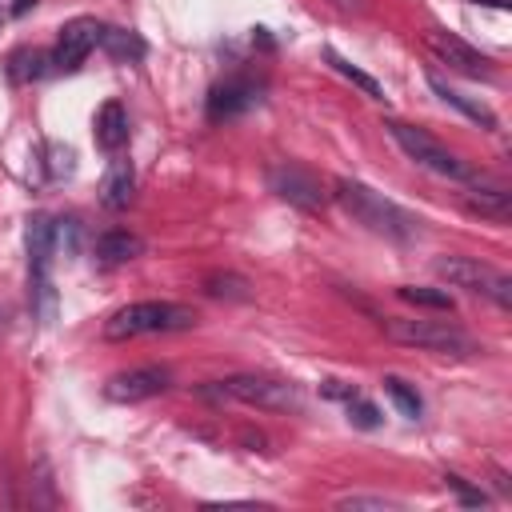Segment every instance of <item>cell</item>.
Returning <instances> with one entry per match:
<instances>
[{
    "mask_svg": "<svg viewBox=\"0 0 512 512\" xmlns=\"http://www.w3.org/2000/svg\"><path fill=\"white\" fill-rule=\"evenodd\" d=\"M336 192V204L356 220V224H364L368 232H376V236H384V240H396V244H404V240H412L416 232H420V220L412 216V212H404L396 200H388L384 192H376V188H368V184H360V180H348V176H340L336 184H332Z\"/></svg>",
    "mask_w": 512,
    "mask_h": 512,
    "instance_id": "cell-1",
    "label": "cell"
},
{
    "mask_svg": "<svg viewBox=\"0 0 512 512\" xmlns=\"http://www.w3.org/2000/svg\"><path fill=\"white\" fill-rule=\"evenodd\" d=\"M200 312L192 304L180 300H136L116 308L104 320V336L108 340H136V336H152V332H180V328H196Z\"/></svg>",
    "mask_w": 512,
    "mask_h": 512,
    "instance_id": "cell-2",
    "label": "cell"
},
{
    "mask_svg": "<svg viewBox=\"0 0 512 512\" xmlns=\"http://www.w3.org/2000/svg\"><path fill=\"white\" fill-rule=\"evenodd\" d=\"M384 336L404 344V348H420V352H440V356H472L476 340L452 324V320H404V316H384L380 320Z\"/></svg>",
    "mask_w": 512,
    "mask_h": 512,
    "instance_id": "cell-3",
    "label": "cell"
},
{
    "mask_svg": "<svg viewBox=\"0 0 512 512\" xmlns=\"http://www.w3.org/2000/svg\"><path fill=\"white\" fill-rule=\"evenodd\" d=\"M388 136L400 144V152H404L412 164L428 168L432 176H440V180H456V184H472V180H476V172H472L456 152H448L436 136H428L424 128L404 124V120H388Z\"/></svg>",
    "mask_w": 512,
    "mask_h": 512,
    "instance_id": "cell-4",
    "label": "cell"
},
{
    "mask_svg": "<svg viewBox=\"0 0 512 512\" xmlns=\"http://www.w3.org/2000/svg\"><path fill=\"white\" fill-rule=\"evenodd\" d=\"M208 392L240 400V404H252V408H264V412H300L304 408V396H300V388L292 380L260 376V372H240V376L216 380V388H208Z\"/></svg>",
    "mask_w": 512,
    "mask_h": 512,
    "instance_id": "cell-5",
    "label": "cell"
},
{
    "mask_svg": "<svg viewBox=\"0 0 512 512\" xmlns=\"http://www.w3.org/2000/svg\"><path fill=\"white\" fill-rule=\"evenodd\" d=\"M436 276L448 280L452 288H468L488 296L500 308H512V276H504L500 268L476 260V256H440L436 260Z\"/></svg>",
    "mask_w": 512,
    "mask_h": 512,
    "instance_id": "cell-6",
    "label": "cell"
},
{
    "mask_svg": "<svg viewBox=\"0 0 512 512\" xmlns=\"http://www.w3.org/2000/svg\"><path fill=\"white\" fill-rule=\"evenodd\" d=\"M268 188H272L280 200H288V204H296V208H304V212H320V208L328 204L320 180H316L308 168L288 164V160L268 168Z\"/></svg>",
    "mask_w": 512,
    "mask_h": 512,
    "instance_id": "cell-7",
    "label": "cell"
},
{
    "mask_svg": "<svg viewBox=\"0 0 512 512\" xmlns=\"http://www.w3.org/2000/svg\"><path fill=\"white\" fill-rule=\"evenodd\" d=\"M100 32H104V24L92 20V16H76V20H68V24L60 28V36H56L52 68H56V72H76V68L88 60V52L100 44Z\"/></svg>",
    "mask_w": 512,
    "mask_h": 512,
    "instance_id": "cell-8",
    "label": "cell"
},
{
    "mask_svg": "<svg viewBox=\"0 0 512 512\" xmlns=\"http://www.w3.org/2000/svg\"><path fill=\"white\" fill-rule=\"evenodd\" d=\"M168 384H172V372H168L164 364H140V368H128V372L108 376L104 396L116 400V404H136V400L160 396Z\"/></svg>",
    "mask_w": 512,
    "mask_h": 512,
    "instance_id": "cell-9",
    "label": "cell"
},
{
    "mask_svg": "<svg viewBox=\"0 0 512 512\" xmlns=\"http://www.w3.org/2000/svg\"><path fill=\"white\" fill-rule=\"evenodd\" d=\"M424 44L436 52V60H444L452 72H464V76H472V80H480V76H492V60L488 56H480L472 44H464L460 36H452V32H440V28H428L424 32Z\"/></svg>",
    "mask_w": 512,
    "mask_h": 512,
    "instance_id": "cell-10",
    "label": "cell"
},
{
    "mask_svg": "<svg viewBox=\"0 0 512 512\" xmlns=\"http://www.w3.org/2000/svg\"><path fill=\"white\" fill-rule=\"evenodd\" d=\"M260 100V88L244 76H232V80H220L212 92H208V120L220 124V120H232L240 112H248L252 104Z\"/></svg>",
    "mask_w": 512,
    "mask_h": 512,
    "instance_id": "cell-11",
    "label": "cell"
},
{
    "mask_svg": "<svg viewBox=\"0 0 512 512\" xmlns=\"http://www.w3.org/2000/svg\"><path fill=\"white\" fill-rule=\"evenodd\" d=\"M132 196H136V168H132V160H128V156L112 152L108 176H104V184H100V204H104V208H112V212H120V208H128V204H132Z\"/></svg>",
    "mask_w": 512,
    "mask_h": 512,
    "instance_id": "cell-12",
    "label": "cell"
},
{
    "mask_svg": "<svg viewBox=\"0 0 512 512\" xmlns=\"http://www.w3.org/2000/svg\"><path fill=\"white\" fill-rule=\"evenodd\" d=\"M92 136H96V144H100L104 152H120V148L128 144V112H124V104H120V100L100 104Z\"/></svg>",
    "mask_w": 512,
    "mask_h": 512,
    "instance_id": "cell-13",
    "label": "cell"
},
{
    "mask_svg": "<svg viewBox=\"0 0 512 512\" xmlns=\"http://www.w3.org/2000/svg\"><path fill=\"white\" fill-rule=\"evenodd\" d=\"M428 88L444 100V104H452L460 116H468V120H476L480 128H496V116H492V108L488 104H480V100H472V96H464L460 88H452L448 80H440L436 72H428Z\"/></svg>",
    "mask_w": 512,
    "mask_h": 512,
    "instance_id": "cell-14",
    "label": "cell"
},
{
    "mask_svg": "<svg viewBox=\"0 0 512 512\" xmlns=\"http://www.w3.org/2000/svg\"><path fill=\"white\" fill-rule=\"evenodd\" d=\"M464 204L476 212V216H484V220H496V224H504L508 216H512V192L508 188H488V184H476L472 180V192H464Z\"/></svg>",
    "mask_w": 512,
    "mask_h": 512,
    "instance_id": "cell-15",
    "label": "cell"
},
{
    "mask_svg": "<svg viewBox=\"0 0 512 512\" xmlns=\"http://www.w3.org/2000/svg\"><path fill=\"white\" fill-rule=\"evenodd\" d=\"M140 252H144V240H140L136 232H124V228L104 232V236L96 240V260H100V264H128V260H136Z\"/></svg>",
    "mask_w": 512,
    "mask_h": 512,
    "instance_id": "cell-16",
    "label": "cell"
},
{
    "mask_svg": "<svg viewBox=\"0 0 512 512\" xmlns=\"http://www.w3.org/2000/svg\"><path fill=\"white\" fill-rule=\"evenodd\" d=\"M100 48L112 56V60H120V64H136L148 48H144V40L132 32V28H112V24H104V32H100Z\"/></svg>",
    "mask_w": 512,
    "mask_h": 512,
    "instance_id": "cell-17",
    "label": "cell"
},
{
    "mask_svg": "<svg viewBox=\"0 0 512 512\" xmlns=\"http://www.w3.org/2000/svg\"><path fill=\"white\" fill-rule=\"evenodd\" d=\"M48 68H52V52H40V48H16V52L8 56V76H12L16 84L40 80Z\"/></svg>",
    "mask_w": 512,
    "mask_h": 512,
    "instance_id": "cell-18",
    "label": "cell"
},
{
    "mask_svg": "<svg viewBox=\"0 0 512 512\" xmlns=\"http://www.w3.org/2000/svg\"><path fill=\"white\" fill-rule=\"evenodd\" d=\"M324 60H328V64H332V68H336L344 80H352V84H356L364 96H372V100H384V84H380L376 76H368L364 68H356L352 60H344L336 48H324Z\"/></svg>",
    "mask_w": 512,
    "mask_h": 512,
    "instance_id": "cell-19",
    "label": "cell"
},
{
    "mask_svg": "<svg viewBox=\"0 0 512 512\" xmlns=\"http://www.w3.org/2000/svg\"><path fill=\"white\" fill-rule=\"evenodd\" d=\"M204 292L216 296V300H248V280L236 276V272H208L204 276Z\"/></svg>",
    "mask_w": 512,
    "mask_h": 512,
    "instance_id": "cell-20",
    "label": "cell"
},
{
    "mask_svg": "<svg viewBox=\"0 0 512 512\" xmlns=\"http://www.w3.org/2000/svg\"><path fill=\"white\" fill-rule=\"evenodd\" d=\"M384 392H388V400L400 408V416H408V420H420V412H424V400H420V392H416L412 384H404L400 376H384Z\"/></svg>",
    "mask_w": 512,
    "mask_h": 512,
    "instance_id": "cell-21",
    "label": "cell"
},
{
    "mask_svg": "<svg viewBox=\"0 0 512 512\" xmlns=\"http://www.w3.org/2000/svg\"><path fill=\"white\" fill-rule=\"evenodd\" d=\"M400 300L416 304V308H436V312H452V296L444 288H416V284H400L396 288Z\"/></svg>",
    "mask_w": 512,
    "mask_h": 512,
    "instance_id": "cell-22",
    "label": "cell"
},
{
    "mask_svg": "<svg viewBox=\"0 0 512 512\" xmlns=\"http://www.w3.org/2000/svg\"><path fill=\"white\" fill-rule=\"evenodd\" d=\"M348 420L356 424V428H380V412H376V404H368L364 396H348Z\"/></svg>",
    "mask_w": 512,
    "mask_h": 512,
    "instance_id": "cell-23",
    "label": "cell"
},
{
    "mask_svg": "<svg viewBox=\"0 0 512 512\" xmlns=\"http://www.w3.org/2000/svg\"><path fill=\"white\" fill-rule=\"evenodd\" d=\"M444 484H448V488H452V492H456L464 504H484V500H488L480 488H472V484H468L464 476H456V472H448V476H444Z\"/></svg>",
    "mask_w": 512,
    "mask_h": 512,
    "instance_id": "cell-24",
    "label": "cell"
},
{
    "mask_svg": "<svg viewBox=\"0 0 512 512\" xmlns=\"http://www.w3.org/2000/svg\"><path fill=\"white\" fill-rule=\"evenodd\" d=\"M72 160H76L72 148H56L52 144V176H72V168H76Z\"/></svg>",
    "mask_w": 512,
    "mask_h": 512,
    "instance_id": "cell-25",
    "label": "cell"
},
{
    "mask_svg": "<svg viewBox=\"0 0 512 512\" xmlns=\"http://www.w3.org/2000/svg\"><path fill=\"white\" fill-rule=\"evenodd\" d=\"M340 508H392L384 496H340Z\"/></svg>",
    "mask_w": 512,
    "mask_h": 512,
    "instance_id": "cell-26",
    "label": "cell"
},
{
    "mask_svg": "<svg viewBox=\"0 0 512 512\" xmlns=\"http://www.w3.org/2000/svg\"><path fill=\"white\" fill-rule=\"evenodd\" d=\"M340 12H364L368 8V0H332Z\"/></svg>",
    "mask_w": 512,
    "mask_h": 512,
    "instance_id": "cell-27",
    "label": "cell"
},
{
    "mask_svg": "<svg viewBox=\"0 0 512 512\" xmlns=\"http://www.w3.org/2000/svg\"><path fill=\"white\" fill-rule=\"evenodd\" d=\"M36 4H40V0H16V4H12V16H24V12L36 8Z\"/></svg>",
    "mask_w": 512,
    "mask_h": 512,
    "instance_id": "cell-28",
    "label": "cell"
},
{
    "mask_svg": "<svg viewBox=\"0 0 512 512\" xmlns=\"http://www.w3.org/2000/svg\"><path fill=\"white\" fill-rule=\"evenodd\" d=\"M472 4H484V8H500V12H504V8H512V0H472Z\"/></svg>",
    "mask_w": 512,
    "mask_h": 512,
    "instance_id": "cell-29",
    "label": "cell"
}]
</instances>
